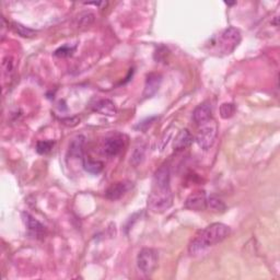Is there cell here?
I'll list each match as a JSON object with an SVG mask.
<instances>
[{
	"label": "cell",
	"mask_w": 280,
	"mask_h": 280,
	"mask_svg": "<svg viewBox=\"0 0 280 280\" xmlns=\"http://www.w3.org/2000/svg\"><path fill=\"white\" fill-rule=\"evenodd\" d=\"M173 205V195L170 187V169L168 164L155 171L152 188L148 198V207L152 212L162 213Z\"/></svg>",
	"instance_id": "1"
},
{
	"label": "cell",
	"mask_w": 280,
	"mask_h": 280,
	"mask_svg": "<svg viewBox=\"0 0 280 280\" xmlns=\"http://www.w3.org/2000/svg\"><path fill=\"white\" fill-rule=\"evenodd\" d=\"M230 233L231 229L227 224L221 222L211 223L196 235V238L188 246V251L192 255L201 254L208 247L221 243L223 240L228 238Z\"/></svg>",
	"instance_id": "2"
},
{
	"label": "cell",
	"mask_w": 280,
	"mask_h": 280,
	"mask_svg": "<svg viewBox=\"0 0 280 280\" xmlns=\"http://www.w3.org/2000/svg\"><path fill=\"white\" fill-rule=\"evenodd\" d=\"M241 42V33L238 29L230 28L225 29L221 34L219 35V39L217 42V45L219 48V52L223 54H231L232 53L236 46L240 44Z\"/></svg>",
	"instance_id": "3"
},
{
	"label": "cell",
	"mask_w": 280,
	"mask_h": 280,
	"mask_svg": "<svg viewBox=\"0 0 280 280\" xmlns=\"http://www.w3.org/2000/svg\"><path fill=\"white\" fill-rule=\"evenodd\" d=\"M137 266L139 271L146 276L151 275L158 266V252L150 247H144L137 256Z\"/></svg>",
	"instance_id": "4"
},
{
	"label": "cell",
	"mask_w": 280,
	"mask_h": 280,
	"mask_svg": "<svg viewBox=\"0 0 280 280\" xmlns=\"http://www.w3.org/2000/svg\"><path fill=\"white\" fill-rule=\"evenodd\" d=\"M218 126L213 120L202 125L196 136V142L203 150H208L213 146L214 140L217 138Z\"/></svg>",
	"instance_id": "5"
},
{
	"label": "cell",
	"mask_w": 280,
	"mask_h": 280,
	"mask_svg": "<svg viewBox=\"0 0 280 280\" xmlns=\"http://www.w3.org/2000/svg\"><path fill=\"white\" fill-rule=\"evenodd\" d=\"M133 183L131 181H121L112 184L105 192V197L110 201H117L121 199L126 193L133 188Z\"/></svg>",
	"instance_id": "6"
},
{
	"label": "cell",
	"mask_w": 280,
	"mask_h": 280,
	"mask_svg": "<svg viewBox=\"0 0 280 280\" xmlns=\"http://www.w3.org/2000/svg\"><path fill=\"white\" fill-rule=\"evenodd\" d=\"M193 120L196 125L202 126L204 124L212 120V106L209 102H204L199 104L193 112Z\"/></svg>",
	"instance_id": "7"
},
{
	"label": "cell",
	"mask_w": 280,
	"mask_h": 280,
	"mask_svg": "<svg viewBox=\"0 0 280 280\" xmlns=\"http://www.w3.org/2000/svg\"><path fill=\"white\" fill-rule=\"evenodd\" d=\"M185 208L193 211H203L207 208V196L205 192H196L191 194L185 202Z\"/></svg>",
	"instance_id": "8"
},
{
	"label": "cell",
	"mask_w": 280,
	"mask_h": 280,
	"mask_svg": "<svg viewBox=\"0 0 280 280\" xmlns=\"http://www.w3.org/2000/svg\"><path fill=\"white\" fill-rule=\"evenodd\" d=\"M125 147V141L122 136H112L105 139L103 143V152L107 157H115Z\"/></svg>",
	"instance_id": "9"
},
{
	"label": "cell",
	"mask_w": 280,
	"mask_h": 280,
	"mask_svg": "<svg viewBox=\"0 0 280 280\" xmlns=\"http://www.w3.org/2000/svg\"><path fill=\"white\" fill-rule=\"evenodd\" d=\"M22 219H23V222L25 224L26 229L29 230V232L32 235H34L39 239L43 238V236L45 235V232H46L45 227L39 221V220H36L33 216H31V214L28 212H23Z\"/></svg>",
	"instance_id": "10"
},
{
	"label": "cell",
	"mask_w": 280,
	"mask_h": 280,
	"mask_svg": "<svg viewBox=\"0 0 280 280\" xmlns=\"http://www.w3.org/2000/svg\"><path fill=\"white\" fill-rule=\"evenodd\" d=\"M161 81H162V80H161L160 74L158 73L148 74L146 80V85H144L143 96H146V98H151L152 95H154L155 92H157L160 88Z\"/></svg>",
	"instance_id": "11"
},
{
	"label": "cell",
	"mask_w": 280,
	"mask_h": 280,
	"mask_svg": "<svg viewBox=\"0 0 280 280\" xmlns=\"http://www.w3.org/2000/svg\"><path fill=\"white\" fill-rule=\"evenodd\" d=\"M193 142V135L188 129H182L174 140V149L176 151H183L188 148Z\"/></svg>",
	"instance_id": "12"
},
{
	"label": "cell",
	"mask_w": 280,
	"mask_h": 280,
	"mask_svg": "<svg viewBox=\"0 0 280 280\" xmlns=\"http://www.w3.org/2000/svg\"><path fill=\"white\" fill-rule=\"evenodd\" d=\"M93 111L106 116H114L117 112L114 102H112L109 99H103L96 102L93 105Z\"/></svg>",
	"instance_id": "13"
},
{
	"label": "cell",
	"mask_w": 280,
	"mask_h": 280,
	"mask_svg": "<svg viewBox=\"0 0 280 280\" xmlns=\"http://www.w3.org/2000/svg\"><path fill=\"white\" fill-rule=\"evenodd\" d=\"M83 144H84V137L81 136H77L74 138L71 143L69 146V150H68V154L71 158H76V159H83Z\"/></svg>",
	"instance_id": "14"
},
{
	"label": "cell",
	"mask_w": 280,
	"mask_h": 280,
	"mask_svg": "<svg viewBox=\"0 0 280 280\" xmlns=\"http://www.w3.org/2000/svg\"><path fill=\"white\" fill-rule=\"evenodd\" d=\"M94 14L90 11H84L79 13L76 19H74V25L77 26L79 29H84L88 28L91 24L94 22Z\"/></svg>",
	"instance_id": "15"
},
{
	"label": "cell",
	"mask_w": 280,
	"mask_h": 280,
	"mask_svg": "<svg viewBox=\"0 0 280 280\" xmlns=\"http://www.w3.org/2000/svg\"><path fill=\"white\" fill-rule=\"evenodd\" d=\"M146 149L147 146L144 143H139L138 146L135 147L134 151L131 155V162L133 165L137 166L142 162L144 160V157H146Z\"/></svg>",
	"instance_id": "16"
},
{
	"label": "cell",
	"mask_w": 280,
	"mask_h": 280,
	"mask_svg": "<svg viewBox=\"0 0 280 280\" xmlns=\"http://www.w3.org/2000/svg\"><path fill=\"white\" fill-rule=\"evenodd\" d=\"M207 208L213 212H223L227 209V206L219 197L211 195L207 197Z\"/></svg>",
	"instance_id": "17"
},
{
	"label": "cell",
	"mask_w": 280,
	"mask_h": 280,
	"mask_svg": "<svg viewBox=\"0 0 280 280\" xmlns=\"http://www.w3.org/2000/svg\"><path fill=\"white\" fill-rule=\"evenodd\" d=\"M82 163L84 170L91 174H99L100 172L103 170V163H102L101 161H94L91 159L83 158Z\"/></svg>",
	"instance_id": "18"
},
{
	"label": "cell",
	"mask_w": 280,
	"mask_h": 280,
	"mask_svg": "<svg viewBox=\"0 0 280 280\" xmlns=\"http://www.w3.org/2000/svg\"><path fill=\"white\" fill-rule=\"evenodd\" d=\"M236 111V107L233 103H223L220 106V116H221L223 120H228L231 118Z\"/></svg>",
	"instance_id": "19"
},
{
	"label": "cell",
	"mask_w": 280,
	"mask_h": 280,
	"mask_svg": "<svg viewBox=\"0 0 280 280\" xmlns=\"http://www.w3.org/2000/svg\"><path fill=\"white\" fill-rule=\"evenodd\" d=\"M54 141L52 140H41L36 143V151L40 154H46L48 152L52 151V149L54 147Z\"/></svg>",
	"instance_id": "20"
},
{
	"label": "cell",
	"mask_w": 280,
	"mask_h": 280,
	"mask_svg": "<svg viewBox=\"0 0 280 280\" xmlns=\"http://www.w3.org/2000/svg\"><path fill=\"white\" fill-rule=\"evenodd\" d=\"M12 25H13V29L17 31L21 36H23V37H32V36H34L35 33H36L34 30H31L29 28H26V26L20 24V23L14 22Z\"/></svg>",
	"instance_id": "21"
},
{
	"label": "cell",
	"mask_w": 280,
	"mask_h": 280,
	"mask_svg": "<svg viewBox=\"0 0 280 280\" xmlns=\"http://www.w3.org/2000/svg\"><path fill=\"white\" fill-rule=\"evenodd\" d=\"M74 50H76V46H70V45H64L62 47H59L58 50L55 51L54 55L57 57H69L71 56Z\"/></svg>",
	"instance_id": "22"
},
{
	"label": "cell",
	"mask_w": 280,
	"mask_h": 280,
	"mask_svg": "<svg viewBox=\"0 0 280 280\" xmlns=\"http://www.w3.org/2000/svg\"><path fill=\"white\" fill-rule=\"evenodd\" d=\"M2 68H3V72L4 73L11 72V70H12V61H11V58L6 57V58L3 59Z\"/></svg>",
	"instance_id": "23"
},
{
	"label": "cell",
	"mask_w": 280,
	"mask_h": 280,
	"mask_svg": "<svg viewBox=\"0 0 280 280\" xmlns=\"http://www.w3.org/2000/svg\"><path fill=\"white\" fill-rule=\"evenodd\" d=\"M79 118L77 117H72V118H65V120H63L64 124L65 125H67V126H76L77 124L79 123Z\"/></svg>",
	"instance_id": "24"
},
{
	"label": "cell",
	"mask_w": 280,
	"mask_h": 280,
	"mask_svg": "<svg viewBox=\"0 0 280 280\" xmlns=\"http://www.w3.org/2000/svg\"><path fill=\"white\" fill-rule=\"evenodd\" d=\"M227 4H229V6H232V4H235V2H225Z\"/></svg>",
	"instance_id": "25"
}]
</instances>
